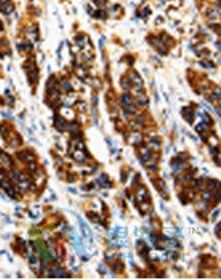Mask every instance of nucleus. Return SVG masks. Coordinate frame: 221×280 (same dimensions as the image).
Wrapping results in <instances>:
<instances>
[{"mask_svg":"<svg viewBox=\"0 0 221 280\" xmlns=\"http://www.w3.org/2000/svg\"><path fill=\"white\" fill-rule=\"evenodd\" d=\"M0 10H2L5 15H8V13H11L13 11V5L11 3H8V2H5V3H2L0 5Z\"/></svg>","mask_w":221,"mask_h":280,"instance_id":"7ed1b4c3","label":"nucleus"},{"mask_svg":"<svg viewBox=\"0 0 221 280\" xmlns=\"http://www.w3.org/2000/svg\"><path fill=\"white\" fill-rule=\"evenodd\" d=\"M63 114H66V118H74V112H70V109H63Z\"/></svg>","mask_w":221,"mask_h":280,"instance_id":"39448f33","label":"nucleus"},{"mask_svg":"<svg viewBox=\"0 0 221 280\" xmlns=\"http://www.w3.org/2000/svg\"><path fill=\"white\" fill-rule=\"evenodd\" d=\"M50 275H51V277H67V274H66V272H64V271H61L59 267H56V271H53Z\"/></svg>","mask_w":221,"mask_h":280,"instance_id":"20e7f679","label":"nucleus"},{"mask_svg":"<svg viewBox=\"0 0 221 280\" xmlns=\"http://www.w3.org/2000/svg\"><path fill=\"white\" fill-rule=\"evenodd\" d=\"M70 155H72V159L77 160V162H83V160H87V151H85L82 141H79V139L75 141V147L72 149V154H70Z\"/></svg>","mask_w":221,"mask_h":280,"instance_id":"f257e3e1","label":"nucleus"},{"mask_svg":"<svg viewBox=\"0 0 221 280\" xmlns=\"http://www.w3.org/2000/svg\"><path fill=\"white\" fill-rule=\"evenodd\" d=\"M18 157L21 160H24V162H32V160H34V155H32L31 152H19Z\"/></svg>","mask_w":221,"mask_h":280,"instance_id":"f03ea898","label":"nucleus"}]
</instances>
